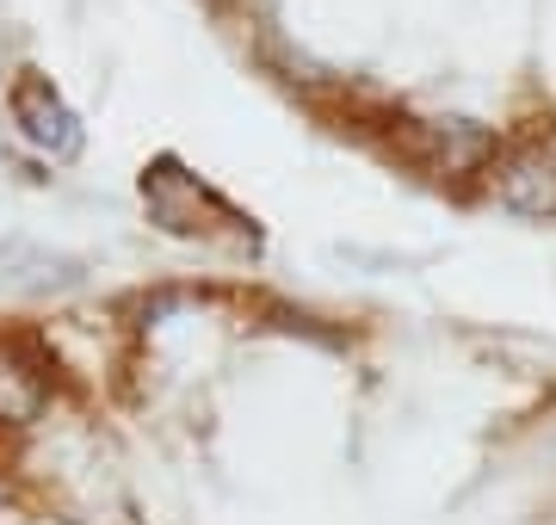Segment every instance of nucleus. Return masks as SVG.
Instances as JSON below:
<instances>
[{
	"label": "nucleus",
	"instance_id": "nucleus-3",
	"mask_svg": "<svg viewBox=\"0 0 556 525\" xmlns=\"http://www.w3.org/2000/svg\"><path fill=\"white\" fill-rule=\"evenodd\" d=\"M495 199L514 210V217L551 222L556 217V155L551 149H519L495 167Z\"/></svg>",
	"mask_w": 556,
	"mask_h": 525
},
{
	"label": "nucleus",
	"instance_id": "nucleus-2",
	"mask_svg": "<svg viewBox=\"0 0 556 525\" xmlns=\"http://www.w3.org/2000/svg\"><path fill=\"white\" fill-rule=\"evenodd\" d=\"M415 155L433 174H477L482 162H495V130L477 118H433V124H415Z\"/></svg>",
	"mask_w": 556,
	"mask_h": 525
},
{
	"label": "nucleus",
	"instance_id": "nucleus-1",
	"mask_svg": "<svg viewBox=\"0 0 556 525\" xmlns=\"http://www.w3.org/2000/svg\"><path fill=\"white\" fill-rule=\"evenodd\" d=\"M7 105H13V124L25 130V142H38V149H50V155H75L80 149L75 112L62 105V93L43 81V75H20L13 93H7Z\"/></svg>",
	"mask_w": 556,
	"mask_h": 525
},
{
	"label": "nucleus",
	"instance_id": "nucleus-4",
	"mask_svg": "<svg viewBox=\"0 0 556 525\" xmlns=\"http://www.w3.org/2000/svg\"><path fill=\"white\" fill-rule=\"evenodd\" d=\"M43 364L25 359V346H0V426H25L43 414Z\"/></svg>",
	"mask_w": 556,
	"mask_h": 525
}]
</instances>
